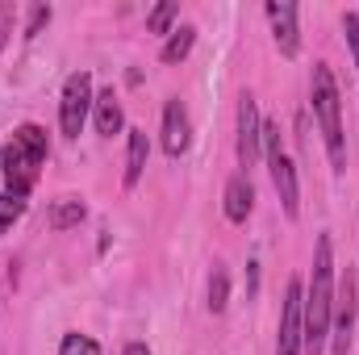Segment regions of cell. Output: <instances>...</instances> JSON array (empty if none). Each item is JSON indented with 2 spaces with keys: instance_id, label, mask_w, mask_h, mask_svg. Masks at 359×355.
I'll use <instances>...</instances> for the list:
<instances>
[{
  "instance_id": "obj_12",
  "label": "cell",
  "mask_w": 359,
  "mask_h": 355,
  "mask_svg": "<svg viewBox=\"0 0 359 355\" xmlns=\"http://www.w3.org/2000/svg\"><path fill=\"white\" fill-rule=\"evenodd\" d=\"M147 159H151V138L147 130H130V151H126V172H121V184L134 188L142 172H147Z\"/></svg>"
},
{
  "instance_id": "obj_15",
  "label": "cell",
  "mask_w": 359,
  "mask_h": 355,
  "mask_svg": "<svg viewBox=\"0 0 359 355\" xmlns=\"http://www.w3.org/2000/svg\"><path fill=\"white\" fill-rule=\"evenodd\" d=\"M192 42H196V29H192V25H180V29H172V38H168V46L159 51V59H163V63H184L188 51H192Z\"/></svg>"
},
{
  "instance_id": "obj_17",
  "label": "cell",
  "mask_w": 359,
  "mask_h": 355,
  "mask_svg": "<svg viewBox=\"0 0 359 355\" xmlns=\"http://www.w3.org/2000/svg\"><path fill=\"white\" fill-rule=\"evenodd\" d=\"M25 213V196H13V192H4L0 196V234H8L13 230V222Z\"/></svg>"
},
{
  "instance_id": "obj_16",
  "label": "cell",
  "mask_w": 359,
  "mask_h": 355,
  "mask_svg": "<svg viewBox=\"0 0 359 355\" xmlns=\"http://www.w3.org/2000/svg\"><path fill=\"white\" fill-rule=\"evenodd\" d=\"M180 17V4L176 0H163V4H155L151 13H147V29L151 34H172V21Z\"/></svg>"
},
{
  "instance_id": "obj_20",
  "label": "cell",
  "mask_w": 359,
  "mask_h": 355,
  "mask_svg": "<svg viewBox=\"0 0 359 355\" xmlns=\"http://www.w3.org/2000/svg\"><path fill=\"white\" fill-rule=\"evenodd\" d=\"M13 25H17V4L0 0V51L8 46V34H13Z\"/></svg>"
},
{
  "instance_id": "obj_5",
  "label": "cell",
  "mask_w": 359,
  "mask_h": 355,
  "mask_svg": "<svg viewBox=\"0 0 359 355\" xmlns=\"http://www.w3.org/2000/svg\"><path fill=\"white\" fill-rule=\"evenodd\" d=\"M92 100H96L92 96V76L72 72L67 84H63V96H59V126H63L67 138H80V130H84V121L92 113Z\"/></svg>"
},
{
  "instance_id": "obj_1",
  "label": "cell",
  "mask_w": 359,
  "mask_h": 355,
  "mask_svg": "<svg viewBox=\"0 0 359 355\" xmlns=\"http://www.w3.org/2000/svg\"><path fill=\"white\" fill-rule=\"evenodd\" d=\"M330 318H334V260H330V234H322L313 251V276L305 288V351L309 355H322L330 339Z\"/></svg>"
},
{
  "instance_id": "obj_10",
  "label": "cell",
  "mask_w": 359,
  "mask_h": 355,
  "mask_svg": "<svg viewBox=\"0 0 359 355\" xmlns=\"http://www.w3.org/2000/svg\"><path fill=\"white\" fill-rule=\"evenodd\" d=\"M92 117H96V134L100 138H113V134H121V126H126V113H121V100H117V92L104 88L96 100H92Z\"/></svg>"
},
{
  "instance_id": "obj_6",
  "label": "cell",
  "mask_w": 359,
  "mask_h": 355,
  "mask_svg": "<svg viewBox=\"0 0 359 355\" xmlns=\"http://www.w3.org/2000/svg\"><path fill=\"white\" fill-rule=\"evenodd\" d=\"M259 151H264V117H259L255 96L243 92L238 96V163L251 172L255 159H259Z\"/></svg>"
},
{
  "instance_id": "obj_13",
  "label": "cell",
  "mask_w": 359,
  "mask_h": 355,
  "mask_svg": "<svg viewBox=\"0 0 359 355\" xmlns=\"http://www.w3.org/2000/svg\"><path fill=\"white\" fill-rule=\"evenodd\" d=\"M84 217H88V205H84L80 196H59V201L50 205V213H46L50 230H72V226H80Z\"/></svg>"
},
{
  "instance_id": "obj_23",
  "label": "cell",
  "mask_w": 359,
  "mask_h": 355,
  "mask_svg": "<svg viewBox=\"0 0 359 355\" xmlns=\"http://www.w3.org/2000/svg\"><path fill=\"white\" fill-rule=\"evenodd\" d=\"M0 172H4V155H0Z\"/></svg>"
},
{
  "instance_id": "obj_18",
  "label": "cell",
  "mask_w": 359,
  "mask_h": 355,
  "mask_svg": "<svg viewBox=\"0 0 359 355\" xmlns=\"http://www.w3.org/2000/svg\"><path fill=\"white\" fill-rule=\"evenodd\" d=\"M59 355H100V343L88 339V335H63V343H59Z\"/></svg>"
},
{
  "instance_id": "obj_2",
  "label": "cell",
  "mask_w": 359,
  "mask_h": 355,
  "mask_svg": "<svg viewBox=\"0 0 359 355\" xmlns=\"http://www.w3.org/2000/svg\"><path fill=\"white\" fill-rule=\"evenodd\" d=\"M46 155H50L46 130L34 126V121H25V126L13 134V142H8V151H4V172H0V176L8 180V192H13V196H29V188L38 184V172H42Z\"/></svg>"
},
{
  "instance_id": "obj_9",
  "label": "cell",
  "mask_w": 359,
  "mask_h": 355,
  "mask_svg": "<svg viewBox=\"0 0 359 355\" xmlns=\"http://www.w3.org/2000/svg\"><path fill=\"white\" fill-rule=\"evenodd\" d=\"M188 142H192V126H188V109L180 105L176 96L163 105V151L180 159L184 151H188Z\"/></svg>"
},
{
  "instance_id": "obj_22",
  "label": "cell",
  "mask_w": 359,
  "mask_h": 355,
  "mask_svg": "<svg viewBox=\"0 0 359 355\" xmlns=\"http://www.w3.org/2000/svg\"><path fill=\"white\" fill-rule=\"evenodd\" d=\"M121 355H151V347H147V343H126Z\"/></svg>"
},
{
  "instance_id": "obj_14",
  "label": "cell",
  "mask_w": 359,
  "mask_h": 355,
  "mask_svg": "<svg viewBox=\"0 0 359 355\" xmlns=\"http://www.w3.org/2000/svg\"><path fill=\"white\" fill-rule=\"evenodd\" d=\"M226 305H230V272H226V264H213V272H209V314H226Z\"/></svg>"
},
{
  "instance_id": "obj_7",
  "label": "cell",
  "mask_w": 359,
  "mask_h": 355,
  "mask_svg": "<svg viewBox=\"0 0 359 355\" xmlns=\"http://www.w3.org/2000/svg\"><path fill=\"white\" fill-rule=\"evenodd\" d=\"M268 21H271V38L280 46L284 59H292L301 51V29H297V4L292 0H268Z\"/></svg>"
},
{
  "instance_id": "obj_4",
  "label": "cell",
  "mask_w": 359,
  "mask_h": 355,
  "mask_svg": "<svg viewBox=\"0 0 359 355\" xmlns=\"http://www.w3.org/2000/svg\"><path fill=\"white\" fill-rule=\"evenodd\" d=\"M305 351V284L301 276L288 280L284 309H280V335H276V355H301Z\"/></svg>"
},
{
  "instance_id": "obj_21",
  "label": "cell",
  "mask_w": 359,
  "mask_h": 355,
  "mask_svg": "<svg viewBox=\"0 0 359 355\" xmlns=\"http://www.w3.org/2000/svg\"><path fill=\"white\" fill-rule=\"evenodd\" d=\"M343 34L351 42V55H355V67H359V13H343Z\"/></svg>"
},
{
  "instance_id": "obj_3",
  "label": "cell",
  "mask_w": 359,
  "mask_h": 355,
  "mask_svg": "<svg viewBox=\"0 0 359 355\" xmlns=\"http://www.w3.org/2000/svg\"><path fill=\"white\" fill-rule=\"evenodd\" d=\"M309 100H313V117H318L326 151H330V168L343 172L347 168V142H343V121H339V84H334V72L326 63H313Z\"/></svg>"
},
{
  "instance_id": "obj_8",
  "label": "cell",
  "mask_w": 359,
  "mask_h": 355,
  "mask_svg": "<svg viewBox=\"0 0 359 355\" xmlns=\"http://www.w3.org/2000/svg\"><path fill=\"white\" fill-rule=\"evenodd\" d=\"M334 355L351 351V330H355V272H347V284L334 301Z\"/></svg>"
},
{
  "instance_id": "obj_19",
  "label": "cell",
  "mask_w": 359,
  "mask_h": 355,
  "mask_svg": "<svg viewBox=\"0 0 359 355\" xmlns=\"http://www.w3.org/2000/svg\"><path fill=\"white\" fill-rule=\"evenodd\" d=\"M50 17H55V8H50V4H34V13H29V25H25V38H38V34L50 25Z\"/></svg>"
},
{
  "instance_id": "obj_11",
  "label": "cell",
  "mask_w": 359,
  "mask_h": 355,
  "mask_svg": "<svg viewBox=\"0 0 359 355\" xmlns=\"http://www.w3.org/2000/svg\"><path fill=\"white\" fill-rule=\"evenodd\" d=\"M251 209H255V188H251L247 172L243 176H230V184H226V217L234 226H243L251 217Z\"/></svg>"
}]
</instances>
